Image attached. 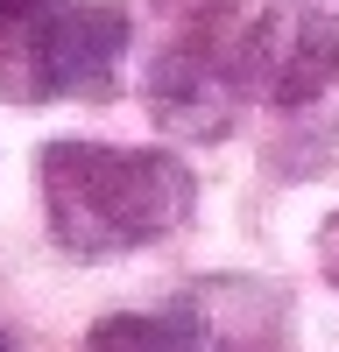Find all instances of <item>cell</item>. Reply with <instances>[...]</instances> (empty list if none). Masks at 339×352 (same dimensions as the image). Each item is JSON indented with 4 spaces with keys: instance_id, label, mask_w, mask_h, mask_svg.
Wrapping results in <instances>:
<instances>
[{
    "instance_id": "cell-7",
    "label": "cell",
    "mask_w": 339,
    "mask_h": 352,
    "mask_svg": "<svg viewBox=\"0 0 339 352\" xmlns=\"http://www.w3.org/2000/svg\"><path fill=\"white\" fill-rule=\"evenodd\" d=\"M156 8L170 14V28H177L170 43H219V28L234 21L240 0H156Z\"/></svg>"
},
{
    "instance_id": "cell-8",
    "label": "cell",
    "mask_w": 339,
    "mask_h": 352,
    "mask_svg": "<svg viewBox=\"0 0 339 352\" xmlns=\"http://www.w3.org/2000/svg\"><path fill=\"white\" fill-rule=\"evenodd\" d=\"M318 268H325V282L339 289V212L325 219V232H318Z\"/></svg>"
},
{
    "instance_id": "cell-5",
    "label": "cell",
    "mask_w": 339,
    "mask_h": 352,
    "mask_svg": "<svg viewBox=\"0 0 339 352\" xmlns=\"http://www.w3.org/2000/svg\"><path fill=\"white\" fill-rule=\"evenodd\" d=\"M191 352H282V296L262 282H198L177 296Z\"/></svg>"
},
{
    "instance_id": "cell-1",
    "label": "cell",
    "mask_w": 339,
    "mask_h": 352,
    "mask_svg": "<svg viewBox=\"0 0 339 352\" xmlns=\"http://www.w3.org/2000/svg\"><path fill=\"white\" fill-rule=\"evenodd\" d=\"M50 232L71 261H113L177 232L191 219L198 176L170 148H106V141H50L36 155Z\"/></svg>"
},
{
    "instance_id": "cell-4",
    "label": "cell",
    "mask_w": 339,
    "mask_h": 352,
    "mask_svg": "<svg viewBox=\"0 0 339 352\" xmlns=\"http://www.w3.org/2000/svg\"><path fill=\"white\" fill-rule=\"evenodd\" d=\"M240 99H247V85H240L234 64H226L219 43H163L156 50V64H149V113H156L163 134L205 141L212 148V141L234 134Z\"/></svg>"
},
{
    "instance_id": "cell-2",
    "label": "cell",
    "mask_w": 339,
    "mask_h": 352,
    "mask_svg": "<svg viewBox=\"0 0 339 352\" xmlns=\"http://www.w3.org/2000/svg\"><path fill=\"white\" fill-rule=\"evenodd\" d=\"M127 56V8L71 0L0 21V92L8 99H106Z\"/></svg>"
},
{
    "instance_id": "cell-9",
    "label": "cell",
    "mask_w": 339,
    "mask_h": 352,
    "mask_svg": "<svg viewBox=\"0 0 339 352\" xmlns=\"http://www.w3.org/2000/svg\"><path fill=\"white\" fill-rule=\"evenodd\" d=\"M36 8H50V0H0V21H21V14H36Z\"/></svg>"
},
{
    "instance_id": "cell-6",
    "label": "cell",
    "mask_w": 339,
    "mask_h": 352,
    "mask_svg": "<svg viewBox=\"0 0 339 352\" xmlns=\"http://www.w3.org/2000/svg\"><path fill=\"white\" fill-rule=\"evenodd\" d=\"M85 352H191V331L177 303L170 310H113L85 331Z\"/></svg>"
},
{
    "instance_id": "cell-3",
    "label": "cell",
    "mask_w": 339,
    "mask_h": 352,
    "mask_svg": "<svg viewBox=\"0 0 339 352\" xmlns=\"http://www.w3.org/2000/svg\"><path fill=\"white\" fill-rule=\"evenodd\" d=\"M234 71L254 99L269 106H311L339 85V14L318 0H269L247 21Z\"/></svg>"
},
{
    "instance_id": "cell-10",
    "label": "cell",
    "mask_w": 339,
    "mask_h": 352,
    "mask_svg": "<svg viewBox=\"0 0 339 352\" xmlns=\"http://www.w3.org/2000/svg\"><path fill=\"white\" fill-rule=\"evenodd\" d=\"M0 352H8V331H0Z\"/></svg>"
}]
</instances>
